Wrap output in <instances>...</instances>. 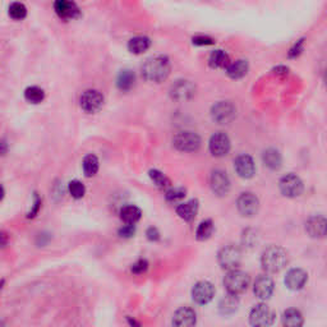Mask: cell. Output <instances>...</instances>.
<instances>
[{"instance_id":"1","label":"cell","mask_w":327,"mask_h":327,"mask_svg":"<svg viewBox=\"0 0 327 327\" xmlns=\"http://www.w3.org/2000/svg\"><path fill=\"white\" fill-rule=\"evenodd\" d=\"M170 60L168 57L164 55H156V57L149 58L145 63H143L141 72L142 77L149 82L160 83L165 81L170 74Z\"/></svg>"},{"instance_id":"2","label":"cell","mask_w":327,"mask_h":327,"mask_svg":"<svg viewBox=\"0 0 327 327\" xmlns=\"http://www.w3.org/2000/svg\"><path fill=\"white\" fill-rule=\"evenodd\" d=\"M288 252L279 245H270L261 256V265L266 272L276 273L283 270L288 265Z\"/></svg>"},{"instance_id":"3","label":"cell","mask_w":327,"mask_h":327,"mask_svg":"<svg viewBox=\"0 0 327 327\" xmlns=\"http://www.w3.org/2000/svg\"><path fill=\"white\" fill-rule=\"evenodd\" d=\"M251 283L249 275L244 271H240L238 268L229 270L228 273L224 277V286L226 292L234 296H239L241 293H244L248 289Z\"/></svg>"},{"instance_id":"4","label":"cell","mask_w":327,"mask_h":327,"mask_svg":"<svg viewBox=\"0 0 327 327\" xmlns=\"http://www.w3.org/2000/svg\"><path fill=\"white\" fill-rule=\"evenodd\" d=\"M173 145L180 152H196L201 147V137L191 130H183L175 134Z\"/></svg>"},{"instance_id":"5","label":"cell","mask_w":327,"mask_h":327,"mask_svg":"<svg viewBox=\"0 0 327 327\" xmlns=\"http://www.w3.org/2000/svg\"><path fill=\"white\" fill-rule=\"evenodd\" d=\"M217 261L224 270H234L238 268L241 262V249L238 245L229 244L222 247L217 253Z\"/></svg>"},{"instance_id":"6","label":"cell","mask_w":327,"mask_h":327,"mask_svg":"<svg viewBox=\"0 0 327 327\" xmlns=\"http://www.w3.org/2000/svg\"><path fill=\"white\" fill-rule=\"evenodd\" d=\"M279 188L283 196L288 198H296L303 193L304 184H303L302 179L299 178L298 175L289 173V174L284 175L283 178L280 179Z\"/></svg>"},{"instance_id":"7","label":"cell","mask_w":327,"mask_h":327,"mask_svg":"<svg viewBox=\"0 0 327 327\" xmlns=\"http://www.w3.org/2000/svg\"><path fill=\"white\" fill-rule=\"evenodd\" d=\"M275 317L276 316L268 305L265 303H260L252 308L251 313H249V322L252 326L266 327L271 326L275 322Z\"/></svg>"},{"instance_id":"8","label":"cell","mask_w":327,"mask_h":327,"mask_svg":"<svg viewBox=\"0 0 327 327\" xmlns=\"http://www.w3.org/2000/svg\"><path fill=\"white\" fill-rule=\"evenodd\" d=\"M211 118L217 124L232 123L237 118V108L230 101H220L211 108Z\"/></svg>"},{"instance_id":"9","label":"cell","mask_w":327,"mask_h":327,"mask_svg":"<svg viewBox=\"0 0 327 327\" xmlns=\"http://www.w3.org/2000/svg\"><path fill=\"white\" fill-rule=\"evenodd\" d=\"M81 108L89 113V114H95L104 105V96L97 89H87L81 96Z\"/></svg>"},{"instance_id":"10","label":"cell","mask_w":327,"mask_h":327,"mask_svg":"<svg viewBox=\"0 0 327 327\" xmlns=\"http://www.w3.org/2000/svg\"><path fill=\"white\" fill-rule=\"evenodd\" d=\"M237 207H238V211L243 216L252 217L260 210V200L256 194L251 193V192H245L238 197Z\"/></svg>"},{"instance_id":"11","label":"cell","mask_w":327,"mask_h":327,"mask_svg":"<svg viewBox=\"0 0 327 327\" xmlns=\"http://www.w3.org/2000/svg\"><path fill=\"white\" fill-rule=\"evenodd\" d=\"M196 93V86L191 81L178 80L170 87V96L173 100L177 101H188Z\"/></svg>"},{"instance_id":"12","label":"cell","mask_w":327,"mask_h":327,"mask_svg":"<svg viewBox=\"0 0 327 327\" xmlns=\"http://www.w3.org/2000/svg\"><path fill=\"white\" fill-rule=\"evenodd\" d=\"M54 10L63 21H72L81 16V10L74 0H55Z\"/></svg>"},{"instance_id":"13","label":"cell","mask_w":327,"mask_h":327,"mask_svg":"<svg viewBox=\"0 0 327 327\" xmlns=\"http://www.w3.org/2000/svg\"><path fill=\"white\" fill-rule=\"evenodd\" d=\"M230 140L225 133L222 132H217V133L212 134L208 142V149H210L211 155L215 157H224L229 153L230 151Z\"/></svg>"},{"instance_id":"14","label":"cell","mask_w":327,"mask_h":327,"mask_svg":"<svg viewBox=\"0 0 327 327\" xmlns=\"http://www.w3.org/2000/svg\"><path fill=\"white\" fill-rule=\"evenodd\" d=\"M215 297V288L208 281H200L192 289V298L197 304H208Z\"/></svg>"},{"instance_id":"15","label":"cell","mask_w":327,"mask_h":327,"mask_svg":"<svg viewBox=\"0 0 327 327\" xmlns=\"http://www.w3.org/2000/svg\"><path fill=\"white\" fill-rule=\"evenodd\" d=\"M210 184L211 189L216 196L222 197L226 196L230 191V179H229L228 174L222 170H215L211 174L210 178Z\"/></svg>"},{"instance_id":"16","label":"cell","mask_w":327,"mask_h":327,"mask_svg":"<svg viewBox=\"0 0 327 327\" xmlns=\"http://www.w3.org/2000/svg\"><path fill=\"white\" fill-rule=\"evenodd\" d=\"M234 168L237 174L243 179H251L256 174V164L253 159L247 153L239 155L234 161Z\"/></svg>"},{"instance_id":"17","label":"cell","mask_w":327,"mask_h":327,"mask_svg":"<svg viewBox=\"0 0 327 327\" xmlns=\"http://www.w3.org/2000/svg\"><path fill=\"white\" fill-rule=\"evenodd\" d=\"M273 289H275V284L273 280L267 275H261L257 277L256 283L253 286V293L254 296L257 297L261 300H267L270 299V297L273 294Z\"/></svg>"},{"instance_id":"18","label":"cell","mask_w":327,"mask_h":327,"mask_svg":"<svg viewBox=\"0 0 327 327\" xmlns=\"http://www.w3.org/2000/svg\"><path fill=\"white\" fill-rule=\"evenodd\" d=\"M307 280H308V273L303 268H292L286 273L285 285L288 286V289L297 292L304 288Z\"/></svg>"},{"instance_id":"19","label":"cell","mask_w":327,"mask_h":327,"mask_svg":"<svg viewBox=\"0 0 327 327\" xmlns=\"http://www.w3.org/2000/svg\"><path fill=\"white\" fill-rule=\"evenodd\" d=\"M327 221L324 216L316 215V216L309 217L305 221V232L308 233L312 238H324L326 235Z\"/></svg>"},{"instance_id":"20","label":"cell","mask_w":327,"mask_h":327,"mask_svg":"<svg viewBox=\"0 0 327 327\" xmlns=\"http://www.w3.org/2000/svg\"><path fill=\"white\" fill-rule=\"evenodd\" d=\"M197 322V315L192 308L181 307L175 312L173 316V325L174 326H193Z\"/></svg>"},{"instance_id":"21","label":"cell","mask_w":327,"mask_h":327,"mask_svg":"<svg viewBox=\"0 0 327 327\" xmlns=\"http://www.w3.org/2000/svg\"><path fill=\"white\" fill-rule=\"evenodd\" d=\"M198 201L197 200H191L187 201L184 204H180L177 207V213L179 215L180 219H183L184 221H192V220L196 219L198 213Z\"/></svg>"},{"instance_id":"22","label":"cell","mask_w":327,"mask_h":327,"mask_svg":"<svg viewBox=\"0 0 327 327\" xmlns=\"http://www.w3.org/2000/svg\"><path fill=\"white\" fill-rule=\"evenodd\" d=\"M239 308L238 296L228 293L219 303V312L222 316H232Z\"/></svg>"},{"instance_id":"23","label":"cell","mask_w":327,"mask_h":327,"mask_svg":"<svg viewBox=\"0 0 327 327\" xmlns=\"http://www.w3.org/2000/svg\"><path fill=\"white\" fill-rule=\"evenodd\" d=\"M262 161L270 170H279L283 165V156L276 149H267L262 153Z\"/></svg>"},{"instance_id":"24","label":"cell","mask_w":327,"mask_h":327,"mask_svg":"<svg viewBox=\"0 0 327 327\" xmlns=\"http://www.w3.org/2000/svg\"><path fill=\"white\" fill-rule=\"evenodd\" d=\"M248 69H249L248 61L244 59H239V60L230 61V64L226 67V74L232 80H240L248 73Z\"/></svg>"},{"instance_id":"25","label":"cell","mask_w":327,"mask_h":327,"mask_svg":"<svg viewBox=\"0 0 327 327\" xmlns=\"http://www.w3.org/2000/svg\"><path fill=\"white\" fill-rule=\"evenodd\" d=\"M281 322L284 326L288 327H299L304 324V318H303L302 312L296 308L286 309L281 316Z\"/></svg>"},{"instance_id":"26","label":"cell","mask_w":327,"mask_h":327,"mask_svg":"<svg viewBox=\"0 0 327 327\" xmlns=\"http://www.w3.org/2000/svg\"><path fill=\"white\" fill-rule=\"evenodd\" d=\"M134 83H136V74H134L130 69L121 70L120 73H119V76H118L117 86L118 89H120V91H123V92L133 89Z\"/></svg>"},{"instance_id":"27","label":"cell","mask_w":327,"mask_h":327,"mask_svg":"<svg viewBox=\"0 0 327 327\" xmlns=\"http://www.w3.org/2000/svg\"><path fill=\"white\" fill-rule=\"evenodd\" d=\"M151 46V40L146 36H137V37L130 38L128 42V50L132 54H142Z\"/></svg>"},{"instance_id":"28","label":"cell","mask_w":327,"mask_h":327,"mask_svg":"<svg viewBox=\"0 0 327 327\" xmlns=\"http://www.w3.org/2000/svg\"><path fill=\"white\" fill-rule=\"evenodd\" d=\"M230 61L232 60H230L229 55L226 54L225 51L222 50L212 51L210 58H208V64H210V67L216 68V69H219V68H224V69H226V67L230 64Z\"/></svg>"},{"instance_id":"29","label":"cell","mask_w":327,"mask_h":327,"mask_svg":"<svg viewBox=\"0 0 327 327\" xmlns=\"http://www.w3.org/2000/svg\"><path fill=\"white\" fill-rule=\"evenodd\" d=\"M142 216V211L137 206L129 205V206H124L120 210V219L125 224H136Z\"/></svg>"},{"instance_id":"30","label":"cell","mask_w":327,"mask_h":327,"mask_svg":"<svg viewBox=\"0 0 327 327\" xmlns=\"http://www.w3.org/2000/svg\"><path fill=\"white\" fill-rule=\"evenodd\" d=\"M83 173L86 177H93V175L97 173L99 170V159L96 157L95 155H87L85 159H83Z\"/></svg>"},{"instance_id":"31","label":"cell","mask_w":327,"mask_h":327,"mask_svg":"<svg viewBox=\"0 0 327 327\" xmlns=\"http://www.w3.org/2000/svg\"><path fill=\"white\" fill-rule=\"evenodd\" d=\"M213 233V222L212 220L207 219L201 221V224L198 225L197 230H196V238L198 240H206L212 235Z\"/></svg>"},{"instance_id":"32","label":"cell","mask_w":327,"mask_h":327,"mask_svg":"<svg viewBox=\"0 0 327 327\" xmlns=\"http://www.w3.org/2000/svg\"><path fill=\"white\" fill-rule=\"evenodd\" d=\"M25 99L29 102H31V104H40L45 99L44 89L37 86L29 87L25 91Z\"/></svg>"},{"instance_id":"33","label":"cell","mask_w":327,"mask_h":327,"mask_svg":"<svg viewBox=\"0 0 327 327\" xmlns=\"http://www.w3.org/2000/svg\"><path fill=\"white\" fill-rule=\"evenodd\" d=\"M149 178H151V180L153 181V184H155L157 188H160V189H166V188L170 187V180H169L168 177H166L165 174H162V173L160 172V170H157V169L149 170Z\"/></svg>"},{"instance_id":"34","label":"cell","mask_w":327,"mask_h":327,"mask_svg":"<svg viewBox=\"0 0 327 327\" xmlns=\"http://www.w3.org/2000/svg\"><path fill=\"white\" fill-rule=\"evenodd\" d=\"M8 14L14 21H22V19L27 17V8H26L25 4L19 3V1H14V3L9 5Z\"/></svg>"},{"instance_id":"35","label":"cell","mask_w":327,"mask_h":327,"mask_svg":"<svg viewBox=\"0 0 327 327\" xmlns=\"http://www.w3.org/2000/svg\"><path fill=\"white\" fill-rule=\"evenodd\" d=\"M185 194H187V191H185V188L183 187H175V188H170L166 191L165 198L168 202H172V204H175V202H179L183 198L185 197Z\"/></svg>"},{"instance_id":"36","label":"cell","mask_w":327,"mask_h":327,"mask_svg":"<svg viewBox=\"0 0 327 327\" xmlns=\"http://www.w3.org/2000/svg\"><path fill=\"white\" fill-rule=\"evenodd\" d=\"M68 189H69V193L72 194V197L76 198V200L82 198L85 193H86V188L82 184V181L77 180V179L70 181L69 184H68Z\"/></svg>"},{"instance_id":"37","label":"cell","mask_w":327,"mask_h":327,"mask_svg":"<svg viewBox=\"0 0 327 327\" xmlns=\"http://www.w3.org/2000/svg\"><path fill=\"white\" fill-rule=\"evenodd\" d=\"M241 243L243 245L247 248H253L254 245L258 243V234L256 230H252V229H247L243 233V237H241Z\"/></svg>"},{"instance_id":"38","label":"cell","mask_w":327,"mask_h":327,"mask_svg":"<svg viewBox=\"0 0 327 327\" xmlns=\"http://www.w3.org/2000/svg\"><path fill=\"white\" fill-rule=\"evenodd\" d=\"M147 268H149V262L146 260H138L136 264L132 265V272L137 275L146 272Z\"/></svg>"},{"instance_id":"39","label":"cell","mask_w":327,"mask_h":327,"mask_svg":"<svg viewBox=\"0 0 327 327\" xmlns=\"http://www.w3.org/2000/svg\"><path fill=\"white\" fill-rule=\"evenodd\" d=\"M134 233H136V225L134 224H127L119 230V235L123 238H130V237H133Z\"/></svg>"},{"instance_id":"40","label":"cell","mask_w":327,"mask_h":327,"mask_svg":"<svg viewBox=\"0 0 327 327\" xmlns=\"http://www.w3.org/2000/svg\"><path fill=\"white\" fill-rule=\"evenodd\" d=\"M193 44L197 45V46H207V45H212L213 44V40L211 37H208V36H196V37H193Z\"/></svg>"},{"instance_id":"41","label":"cell","mask_w":327,"mask_h":327,"mask_svg":"<svg viewBox=\"0 0 327 327\" xmlns=\"http://www.w3.org/2000/svg\"><path fill=\"white\" fill-rule=\"evenodd\" d=\"M302 51H303V40H299V41L294 45V48L290 49L289 58H297L298 55L302 54Z\"/></svg>"},{"instance_id":"42","label":"cell","mask_w":327,"mask_h":327,"mask_svg":"<svg viewBox=\"0 0 327 327\" xmlns=\"http://www.w3.org/2000/svg\"><path fill=\"white\" fill-rule=\"evenodd\" d=\"M146 235H147V238H149V240H151V241L160 240V233H159V230H157V229H156V228H153V226H151V228L147 229Z\"/></svg>"},{"instance_id":"43","label":"cell","mask_w":327,"mask_h":327,"mask_svg":"<svg viewBox=\"0 0 327 327\" xmlns=\"http://www.w3.org/2000/svg\"><path fill=\"white\" fill-rule=\"evenodd\" d=\"M40 207H41V198H38L37 196H35V202H33V207H32V210L30 211L29 217H35L37 215L38 210H40Z\"/></svg>"},{"instance_id":"44","label":"cell","mask_w":327,"mask_h":327,"mask_svg":"<svg viewBox=\"0 0 327 327\" xmlns=\"http://www.w3.org/2000/svg\"><path fill=\"white\" fill-rule=\"evenodd\" d=\"M8 244V235L4 232H0V249Z\"/></svg>"},{"instance_id":"45","label":"cell","mask_w":327,"mask_h":327,"mask_svg":"<svg viewBox=\"0 0 327 327\" xmlns=\"http://www.w3.org/2000/svg\"><path fill=\"white\" fill-rule=\"evenodd\" d=\"M288 72H289V69L286 67H283V65H280V67L273 69V73L275 74H284V76H285V74H288Z\"/></svg>"},{"instance_id":"46","label":"cell","mask_w":327,"mask_h":327,"mask_svg":"<svg viewBox=\"0 0 327 327\" xmlns=\"http://www.w3.org/2000/svg\"><path fill=\"white\" fill-rule=\"evenodd\" d=\"M8 151V143L4 140H0V155H4Z\"/></svg>"},{"instance_id":"47","label":"cell","mask_w":327,"mask_h":327,"mask_svg":"<svg viewBox=\"0 0 327 327\" xmlns=\"http://www.w3.org/2000/svg\"><path fill=\"white\" fill-rule=\"evenodd\" d=\"M3 197H4V188L0 185V201L3 200Z\"/></svg>"}]
</instances>
